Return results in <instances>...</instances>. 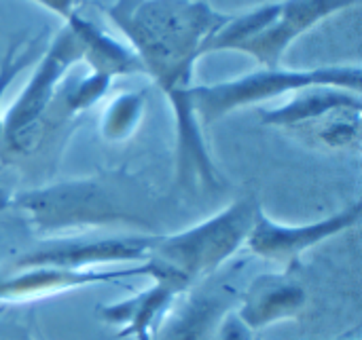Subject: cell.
Instances as JSON below:
<instances>
[{"label":"cell","instance_id":"1","mask_svg":"<svg viewBox=\"0 0 362 340\" xmlns=\"http://www.w3.org/2000/svg\"><path fill=\"white\" fill-rule=\"evenodd\" d=\"M104 13L127 38L142 72L155 80L174 110L180 182L218 186L189 91L197 59L206 55L208 40L231 15L214 11L204 0H115Z\"/></svg>","mask_w":362,"mask_h":340},{"label":"cell","instance_id":"2","mask_svg":"<svg viewBox=\"0 0 362 340\" xmlns=\"http://www.w3.org/2000/svg\"><path fill=\"white\" fill-rule=\"evenodd\" d=\"M36 233H62L76 229L129 226L155 231V212L144 188L125 176L81 178L17 193L11 197Z\"/></svg>","mask_w":362,"mask_h":340},{"label":"cell","instance_id":"3","mask_svg":"<svg viewBox=\"0 0 362 340\" xmlns=\"http://www.w3.org/2000/svg\"><path fill=\"white\" fill-rule=\"evenodd\" d=\"M259 207L255 197H242L187 231L157 235L151 256L142 262L144 277L187 294L244 248Z\"/></svg>","mask_w":362,"mask_h":340},{"label":"cell","instance_id":"4","mask_svg":"<svg viewBox=\"0 0 362 340\" xmlns=\"http://www.w3.org/2000/svg\"><path fill=\"white\" fill-rule=\"evenodd\" d=\"M358 0H280L257 6L229 21L208 40L206 55L238 51L263 68H280L288 47L320 21L354 6Z\"/></svg>","mask_w":362,"mask_h":340},{"label":"cell","instance_id":"5","mask_svg":"<svg viewBox=\"0 0 362 340\" xmlns=\"http://www.w3.org/2000/svg\"><path fill=\"white\" fill-rule=\"evenodd\" d=\"M78 61H85V38L81 32V15L74 13L47 44L25 87L4 114V144L0 163L21 161L40 148L47 112L62 80Z\"/></svg>","mask_w":362,"mask_h":340},{"label":"cell","instance_id":"6","mask_svg":"<svg viewBox=\"0 0 362 340\" xmlns=\"http://www.w3.org/2000/svg\"><path fill=\"white\" fill-rule=\"evenodd\" d=\"M310 87H339L352 93H361L362 68L346 63L322 66L314 70L261 68L231 80L214 85H193L189 97L197 121L204 125H212L240 108L263 104L274 97L297 93Z\"/></svg>","mask_w":362,"mask_h":340},{"label":"cell","instance_id":"7","mask_svg":"<svg viewBox=\"0 0 362 340\" xmlns=\"http://www.w3.org/2000/svg\"><path fill=\"white\" fill-rule=\"evenodd\" d=\"M267 127L284 129L310 146L325 150H358L362 140V99L339 87H310L276 108L259 110Z\"/></svg>","mask_w":362,"mask_h":340},{"label":"cell","instance_id":"8","mask_svg":"<svg viewBox=\"0 0 362 340\" xmlns=\"http://www.w3.org/2000/svg\"><path fill=\"white\" fill-rule=\"evenodd\" d=\"M362 207L361 201H354L352 205H348L346 210L310 222V224H299V226H291V224H282L276 222L274 218H269L263 207H259L255 222L250 226V233L246 237V248L269 262L280 265L282 269H293L299 265L301 256L316 248L318 243L354 229L361 222Z\"/></svg>","mask_w":362,"mask_h":340},{"label":"cell","instance_id":"9","mask_svg":"<svg viewBox=\"0 0 362 340\" xmlns=\"http://www.w3.org/2000/svg\"><path fill=\"white\" fill-rule=\"evenodd\" d=\"M157 235H123L106 239H74L55 241L32 252L21 254L11 260L4 269H68V271H89L98 265H119L138 262L142 265L155 245Z\"/></svg>","mask_w":362,"mask_h":340},{"label":"cell","instance_id":"10","mask_svg":"<svg viewBox=\"0 0 362 340\" xmlns=\"http://www.w3.org/2000/svg\"><path fill=\"white\" fill-rule=\"evenodd\" d=\"M235 298V290L227 286L191 292L178 305L174 303L168 309L153 340H212Z\"/></svg>","mask_w":362,"mask_h":340},{"label":"cell","instance_id":"11","mask_svg":"<svg viewBox=\"0 0 362 340\" xmlns=\"http://www.w3.org/2000/svg\"><path fill=\"white\" fill-rule=\"evenodd\" d=\"M240 322L250 330H263L272 324L297 317L305 307V290L286 273L257 277L240 296Z\"/></svg>","mask_w":362,"mask_h":340},{"label":"cell","instance_id":"12","mask_svg":"<svg viewBox=\"0 0 362 340\" xmlns=\"http://www.w3.org/2000/svg\"><path fill=\"white\" fill-rule=\"evenodd\" d=\"M182 294L168 284L153 281V286L134 298L121 300L110 307H102L100 315L104 322L119 328V336H134L136 340H153L155 330L168 309Z\"/></svg>","mask_w":362,"mask_h":340},{"label":"cell","instance_id":"13","mask_svg":"<svg viewBox=\"0 0 362 340\" xmlns=\"http://www.w3.org/2000/svg\"><path fill=\"white\" fill-rule=\"evenodd\" d=\"M40 57L38 40H13L4 57L0 59V154L4 144V95L19 72Z\"/></svg>","mask_w":362,"mask_h":340},{"label":"cell","instance_id":"14","mask_svg":"<svg viewBox=\"0 0 362 340\" xmlns=\"http://www.w3.org/2000/svg\"><path fill=\"white\" fill-rule=\"evenodd\" d=\"M142 110H144V95L142 93L132 91V93L119 95L110 104V108L104 116V135L110 140L125 138L136 127V123L140 121Z\"/></svg>","mask_w":362,"mask_h":340},{"label":"cell","instance_id":"15","mask_svg":"<svg viewBox=\"0 0 362 340\" xmlns=\"http://www.w3.org/2000/svg\"><path fill=\"white\" fill-rule=\"evenodd\" d=\"M212 340H252V332L240 322L238 315H227Z\"/></svg>","mask_w":362,"mask_h":340},{"label":"cell","instance_id":"16","mask_svg":"<svg viewBox=\"0 0 362 340\" xmlns=\"http://www.w3.org/2000/svg\"><path fill=\"white\" fill-rule=\"evenodd\" d=\"M36 4H40L42 8H47L49 13L62 17L64 21L76 13V0H32Z\"/></svg>","mask_w":362,"mask_h":340},{"label":"cell","instance_id":"17","mask_svg":"<svg viewBox=\"0 0 362 340\" xmlns=\"http://www.w3.org/2000/svg\"><path fill=\"white\" fill-rule=\"evenodd\" d=\"M0 340H32L25 332H4L0 334Z\"/></svg>","mask_w":362,"mask_h":340},{"label":"cell","instance_id":"18","mask_svg":"<svg viewBox=\"0 0 362 340\" xmlns=\"http://www.w3.org/2000/svg\"><path fill=\"white\" fill-rule=\"evenodd\" d=\"M6 207H11V195L0 188V212H4Z\"/></svg>","mask_w":362,"mask_h":340}]
</instances>
